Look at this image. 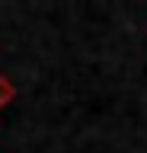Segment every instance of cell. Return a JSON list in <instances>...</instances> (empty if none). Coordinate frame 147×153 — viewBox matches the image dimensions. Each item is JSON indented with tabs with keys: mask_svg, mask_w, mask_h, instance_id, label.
<instances>
[{
	"mask_svg": "<svg viewBox=\"0 0 147 153\" xmlns=\"http://www.w3.org/2000/svg\"><path fill=\"white\" fill-rule=\"evenodd\" d=\"M16 93H19V89H16V83H13L7 74H0V108H7V105L16 99Z\"/></svg>",
	"mask_w": 147,
	"mask_h": 153,
	"instance_id": "1",
	"label": "cell"
}]
</instances>
